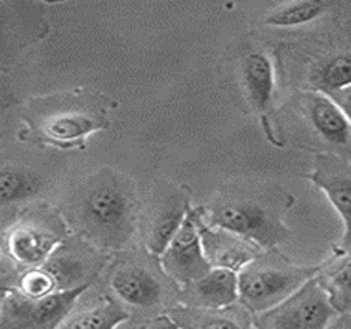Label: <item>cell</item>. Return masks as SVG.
<instances>
[{"label": "cell", "instance_id": "1", "mask_svg": "<svg viewBox=\"0 0 351 329\" xmlns=\"http://www.w3.org/2000/svg\"><path fill=\"white\" fill-rule=\"evenodd\" d=\"M68 214L80 233L103 249H121L136 229V189L128 176L111 168L97 170L77 185Z\"/></svg>", "mask_w": 351, "mask_h": 329}, {"label": "cell", "instance_id": "2", "mask_svg": "<svg viewBox=\"0 0 351 329\" xmlns=\"http://www.w3.org/2000/svg\"><path fill=\"white\" fill-rule=\"evenodd\" d=\"M23 119L43 144L77 147L109 127V101L96 91L53 92L28 101Z\"/></svg>", "mask_w": 351, "mask_h": 329}, {"label": "cell", "instance_id": "3", "mask_svg": "<svg viewBox=\"0 0 351 329\" xmlns=\"http://www.w3.org/2000/svg\"><path fill=\"white\" fill-rule=\"evenodd\" d=\"M320 267H295L280 255L259 254L238 272V302L251 313L272 310L313 278Z\"/></svg>", "mask_w": 351, "mask_h": 329}, {"label": "cell", "instance_id": "4", "mask_svg": "<svg viewBox=\"0 0 351 329\" xmlns=\"http://www.w3.org/2000/svg\"><path fill=\"white\" fill-rule=\"evenodd\" d=\"M198 216L208 227L223 229L264 249H274L287 239V229L276 209L251 196H228L216 200Z\"/></svg>", "mask_w": 351, "mask_h": 329}, {"label": "cell", "instance_id": "5", "mask_svg": "<svg viewBox=\"0 0 351 329\" xmlns=\"http://www.w3.org/2000/svg\"><path fill=\"white\" fill-rule=\"evenodd\" d=\"M50 34L43 3L30 0H0V71L14 68L32 44Z\"/></svg>", "mask_w": 351, "mask_h": 329}, {"label": "cell", "instance_id": "6", "mask_svg": "<svg viewBox=\"0 0 351 329\" xmlns=\"http://www.w3.org/2000/svg\"><path fill=\"white\" fill-rule=\"evenodd\" d=\"M89 283L30 298L17 290L3 295L0 304V329H55L71 313Z\"/></svg>", "mask_w": 351, "mask_h": 329}, {"label": "cell", "instance_id": "7", "mask_svg": "<svg viewBox=\"0 0 351 329\" xmlns=\"http://www.w3.org/2000/svg\"><path fill=\"white\" fill-rule=\"evenodd\" d=\"M66 237V226L53 211H35L12 226L7 250L15 262L36 269L51 257Z\"/></svg>", "mask_w": 351, "mask_h": 329}, {"label": "cell", "instance_id": "8", "mask_svg": "<svg viewBox=\"0 0 351 329\" xmlns=\"http://www.w3.org/2000/svg\"><path fill=\"white\" fill-rule=\"evenodd\" d=\"M338 313L317 278H310L295 293L272 310L261 313L257 329H324Z\"/></svg>", "mask_w": 351, "mask_h": 329}, {"label": "cell", "instance_id": "9", "mask_svg": "<svg viewBox=\"0 0 351 329\" xmlns=\"http://www.w3.org/2000/svg\"><path fill=\"white\" fill-rule=\"evenodd\" d=\"M160 260L163 272L180 287L202 278L211 270L202 247L195 209L189 211L180 229L162 252Z\"/></svg>", "mask_w": 351, "mask_h": 329}, {"label": "cell", "instance_id": "10", "mask_svg": "<svg viewBox=\"0 0 351 329\" xmlns=\"http://www.w3.org/2000/svg\"><path fill=\"white\" fill-rule=\"evenodd\" d=\"M310 180L324 191L343 222V250L350 252L351 241V168L350 160L332 153H320L313 160Z\"/></svg>", "mask_w": 351, "mask_h": 329}, {"label": "cell", "instance_id": "11", "mask_svg": "<svg viewBox=\"0 0 351 329\" xmlns=\"http://www.w3.org/2000/svg\"><path fill=\"white\" fill-rule=\"evenodd\" d=\"M195 216H197L203 252L211 269H226L238 274L243 267H246L261 254V249L256 244L223 229H215V227L203 224L198 216V209L195 211Z\"/></svg>", "mask_w": 351, "mask_h": 329}, {"label": "cell", "instance_id": "12", "mask_svg": "<svg viewBox=\"0 0 351 329\" xmlns=\"http://www.w3.org/2000/svg\"><path fill=\"white\" fill-rule=\"evenodd\" d=\"M299 105L317 135H320L332 147L348 152L351 144L348 114L343 112L341 107H338L328 96L322 92L302 94L299 97Z\"/></svg>", "mask_w": 351, "mask_h": 329}, {"label": "cell", "instance_id": "13", "mask_svg": "<svg viewBox=\"0 0 351 329\" xmlns=\"http://www.w3.org/2000/svg\"><path fill=\"white\" fill-rule=\"evenodd\" d=\"M180 302L190 308H224L238 302V274L211 269L202 278L182 287Z\"/></svg>", "mask_w": 351, "mask_h": 329}, {"label": "cell", "instance_id": "14", "mask_svg": "<svg viewBox=\"0 0 351 329\" xmlns=\"http://www.w3.org/2000/svg\"><path fill=\"white\" fill-rule=\"evenodd\" d=\"M165 315L180 329H252L251 313L241 304L224 308H190L178 304Z\"/></svg>", "mask_w": 351, "mask_h": 329}, {"label": "cell", "instance_id": "15", "mask_svg": "<svg viewBox=\"0 0 351 329\" xmlns=\"http://www.w3.org/2000/svg\"><path fill=\"white\" fill-rule=\"evenodd\" d=\"M111 288L119 302L128 306L149 310L162 303L163 287L144 267L124 265L111 275Z\"/></svg>", "mask_w": 351, "mask_h": 329}, {"label": "cell", "instance_id": "16", "mask_svg": "<svg viewBox=\"0 0 351 329\" xmlns=\"http://www.w3.org/2000/svg\"><path fill=\"white\" fill-rule=\"evenodd\" d=\"M189 211V198L182 193H171L155 202L145 226V247L150 254L160 257L171 237L180 229Z\"/></svg>", "mask_w": 351, "mask_h": 329}, {"label": "cell", "instance_id": "17", "mask_svg": "<svg viewBox=\"0 0 351 329\" xmlns=\"http://www.w3.org/2000/svg\"><path fill=\"white\" fill-rule=\"evenodd\" d=\"M243 81L249 103L261 116L272 105L276 73L272 60L264 51H249L243 60Z\"/></svg>", "mask_w": 351, "mask_h": 329}, {"label": "cell", "instance_id": "18", "mask_svg": "<svg viewBox=\"0 0 351 329\" xmlns=\"http://www.w3.org/2000/svg\"><path fill=\"white\" fill-rule=\"evenodd\" d=\"M45 188V178L23 165L0 166V208L34 200Z\"/></svg>", "mask_w": 351, "mask_h": 329}, {"label": "cell", "instance_id": "19", "mask_svg": "<svg viewBox=\"0 0 351 329\" xmlns=\"http://www.w3.org/2000/svg\"><path fill=\"white\" fill-rule=\"evenodd\" d=\"M318 285L328 296L333 310L340 313H350L351 306V263L350 252L337 255L330 260L326 267H320L315 275Z\"/></svg>", "mask_w": 351, "mask_h": 329}, {"label": "cell", "instance_id": "20", "mask_svg": "<svg viewBox=\"0 0 351 329\" xmlns=\"http://www.w3.org/2000/svg\"><path fill=\"white\" fill-rule=\"evenodd\" d=\"M129 318L130 315L124 304L106 300L88 310L64 316L55 329H117Z\"/></svg>", "mask_w": 351, "mask_h": 329}, {"label": "cell", "instance_id": "21", "mask_svg": "<svg viewBox=\"0 0 351 329\" xmlns=\"http://www.w3.org/2000/svg\"><path fill=\"white\" fill-rule=\"evenodd\" d=\"M332 5L333 2H326V0H297V2L282 3L269 12L267 17L264 18V23L277 28L307 25L322 17Z\"/></svg>", "mask_w": 351, "mask_h": 329}, {"label": "cell", "instance_id": "22", "mask_svg": "<svg viewBox=\"0 0 351 329\" xmlns=\"http://www.w3.org/2000/svg\"><path fill=\"white\" fill-rule=\"evenodd\" d=\"M88 263V260L80 257V255L69 254L66 250L63 252V249H56L42 267L51 275L56 288L61 291L89 283L86 280Z\"/></svg>", "mask_w": 351, "mask_h": 329}, {"label": "cell", "instance_id": "23", "mask_svg": "<svg viewBox=\"0 0 351 329\" xmlns=\"http://www.w3.org/2000/svg\"><path fill=\"white\" fill-rule=\"evenodd\" d=\"M313 83L325 92H337L341 89L350 91L351 84V56L348 53L330 58L324 66H320L313 76Z\"/></svg>", "mask_w": 351, "mask_h": 329}, {"label": "cell", "instance_id": "24", "mask_svg": "<svg viewBox=\"0 0 351 329\" xmlns=\"http://www.w3.org/2000/svg\"><path fill=\"white\" fill-rule=\"evenodd\" d=\"M17 291L22 295L30 296V298H42V296L51 295L55 291H60L55 285V280L48 274L43 267L30 269L20 278Z\"/></svg>", "mask_w": 351, "mask_h": 329}, {"label": "cell", "instance_id": "25", "mask_svg": "<svg viewBox=\"0 0 351 329\" xmlns=\"http://www.w3.org/2000/svg\"><path fill=\"white\" fill-rule=\"evenodd\" d=\"M15 105H17V97L12 92L9 84L3 83V81L0 79V122L3 120L5 114L9 112L12 107H15Z\"/></svg>", "mask_w": 351, "mask_h": 329}, {"label": "cell", "instance_id": "26", "mask_svg": "<svg viewBox=\"0 0 351 329\" xmlns=\"http://www.w3.org/2000/svg\"><path fill=\"white\" fill-rule=\"evenodd\" d=\"M324 329H351V315L350 313H340Z\"/></svg>", "mask_w": 351, "mask_h": 329}, {"label": "cell", "instance_id": "27", "mask_svg": "<svg viewBox=\"0 0 351 329\" xmlns=\"http://www.w3.org/2000/svg\"><path fill=\"white\" fill-rule=\"evenodd\" d=\"M145 329H180L167 315H160L147 324Z\"/></svg>", "mask_w": 351, "mask_h": 329}, {"label": "cell", "instance_id": "28", "mask_svg": "<svg viewBox=\"0 0 351 329\" xmlns=\"http://www.w3.org/2000/svg\"><path fill=\"white\" fill-rule=\"evenodd\" d=\"M2 298H3V295H2V293H0V304H2Z\"/></svg>", "mask_w": 351, "mask_h": 329}]
</instances>
